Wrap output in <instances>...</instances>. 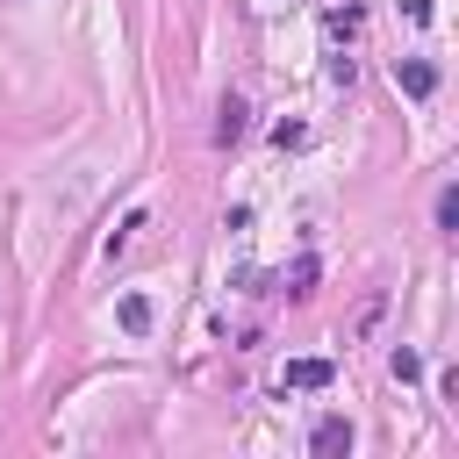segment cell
<instances>
[{
	"mask_svg": "<svg viewBox=\"0 0 459 459\" xmlns=\"http://www.w3.org/2000/svg\"><path fill=\"white\" fill-rule=\"evenodd\" d=\"M394 86H402L409 100H430V93H437V65H430V57H394Z\"/></svg>",
	"mask_w": 459,
	"mask_h": 459,
	"instance_id": "cell-1",
	"label": "cell"
},
{
	"mask_svg": "<svg viewBox=\"0 0 459 459\" xmlns=\"http://www.w3.org/2000/svg\"><path fill=\"white\" fill-rule=\"evenodd\" d=\"M136 230H151V208H129V215H122V222H115V230H108V244H100V258H108V265H115V258H122V251H129V244H136Z\"/></svg>",
	"mask_w": 459,
	"mask_h": 459,
	"instance_id": "cell-2",
	"label": "cell"
},
{
	"mask_svg": "<svg viewBox=\"0 0 459 459\" xmlns=\"http://www.w3.org/2000/svg\"><path fill=\"white\" fill-rule=\"evenodd\" d=\"M244 122H251V108H244L237 93H222V108H215V143H237V136H244Z\"/></svg>",
	"mask_w": 459,
	"mask_h": 459,
	"instance_id": "cell-3",
	"label": "cell"
},
{
	"mask_svg": "<svg viewBox=\"0 0 459 459\" xmlns=\"http://www.w3.org/2000/svg\"><path fill=\"white\" fill-rule=\"evenodd\" d=\"M280 387H330V359H287Z\"/></svg>",
	"mask_w": 459,
	"mask_h": 459,
	"instance_id": "cell-4",
	"label": "cell"
},
{
	"mask_svg": "<svg viewBox=\"0 0 459 459\" xmlns=\"http://www.w3.org/2000/svg\"><path fill=\"white\" fill-rule=\"evenodd\" d=\"M308 452H351V423H344V416H323V423L308 430Z\"/></svg>",
	"mask_w": 459,
	"mask_h": 459,
	"instance_id": "cell-5",
	"label": "cell"
},
{
	"mask_svg": "<svg viewBox=\"0 0 459 459\" xmlns=\"http://www.w3.org/2000/svg\"><path fill=\"white\" fill-rule=\"evenodd\" d=\"M115 316H122V330H129V337H143L158 308H151V294H122V301H115Z\"/></svg>",
	"mask_w": 459,
	"mask_h": 459,
	"instance_id": "cell-6",
	"label": "cell"
},
{
	"mask_svg": "<svg viewBox=\"0 0 459 459\" xmlns=\"http://www.w3.org/2000/svg\"><path fill=\"white\" fill-rule=\"evenodd\" d=\"M359 22H366V14H359V0H344V7H330V22H323V29H330V43H351V36H359Z\"/></svg>",
	"mask_w": 459,
	"mask_h": 459,
	"instance_id": "cell-7",
	"label": "cell"
},
{
	"mask_svg": "<svg viewBox=\"0 0 459 459\" xmlns=\"http://www.w3.org/2000/svg\"><path fill=\"white\" fill-rule=\"evenodd\" d=\"M280 287H287V294H308V287H316V258H294V265L280 273Z\"/></svg>",
	"mask_w": 459,
	"mask_h": 459,
	"instance_id": "cell-8",
	"label": "cell"
},
{
	"mask_svg": "<svg viewBox=\"0 0 459 459\" xmlns=\"http://www.w3.org/2000/svg\"><path fill=\"white\" fill-rule=\"evenodd\" d=\"M437 230H459V186L437 194Z\"/></svg>",
	"mask_w": 459,
	"mask_h": 459,
	"instance_id": "cell-9",
	"label": "cell"
},
{
	"mask_svg": "<svg viewBox=\"0 0 459 459\" xmlns=\"http://www.w3.org/2000/svg\"><path fill=\"white\" fill-rule=\"evenodd\" d=\"M387 366H394V380H416V373H423V359H416V351H394Z\"/></svg>",
	"mask_w": 459,
	"mask_h": 459,
	"instance_id": "cell-10",
	"label": "cell"
}]
</instances>
